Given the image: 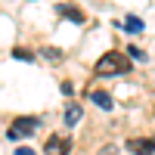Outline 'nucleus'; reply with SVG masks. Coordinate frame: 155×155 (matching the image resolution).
I'll list each match as a JSON object with an SVG mask.
<instances>
[{
    "mask_svg": "<svg viewBox=\"0 0 155 155\" xmlns=\"http://www.w3.org/2000/svg\"><path fill=\"white\" fill-rule=\"evenodd\" d=\"M130 71V59L124 53H106L96 62V74H127Z\"/></svg>",
    "mask_w": 155,
    "mask_h": 155,
    "instance_id": "1",
    "label": "nucleus"
},
{
    "mask_svg": "<svg viewBox=\"0 0 155 155\" xmlns=\"http://www.w3.org/2000/svg\"><path fill=\"white\" fill-rule=\"evenodd\" d=\"M127 149H130L134 155H152L155 152V140L152 137H134V140H127Z\"/></svg>",
    "mask_w": 155,
    "mask_h": 155,
    "instance_id": "4",
    "label": "nucleus"
},
{
    "mask_svg": "<svg viewBox=\"0 0 155 155\" xmlns=\"http://www.w3.org/2000/svg\"><path fill=\"white\" fill-rule=\"evenodd\" d=\"M12 56H16V59H25V62H31V59H34L31 50H22V47H19V50H12Z\"/></svg>",
    "mask_w": 155,
    "mask_h": 155,
    "instance_id": "9",
    "label": "nucleus"
},
{
    "mask_svg": "<svg viewBox=\"0 0 155 155\" xmlns=\"http://www.w3.org/2000/svg\"><path fill=\"white\" fill-rule=\"evenodd\" d=\"M37 127H41V121H37L34 115H25V118H16V121L9 124L6 137H9V140H25V137H31Z\"/></svg>",
    "mask_w": 155,
    "mask_h": 155,
    "instance_id": "2",
    "label": "nucleus"
},
{
    "mask_svg": "<svg viewBox=\"0 0 155 155\" xmlns=\"http://www.w3.org/2000/svg\"><path fill=\"white\" fill-rule=\"evenodd\" d=\"M99 155H118V152H115V146H106V149H102Z\"/></svg>",
    "mask_w": 155,
    "mask_h": 155,
    "instance_id": "11",
    "label": "nucleus"
},
{
    "mask_svg": "<svg viewBox=\"0 0 155 155\" xmlns=\"http://www.w3.org/2000/svg\"><path fill=\"white\" fill-rule=\"evenodd\" d=\"M90 99H93V102H96L99 109L112 112V96H109V93H102V90H93V93H90Z\"/></svg>",
    "mask_w": 155,
    "mask_h": 155,
    "instance_id": "5",
    "label": "nucleus"
},
{
    "mask_svg": "<svg viewBox=\"0 0 155 155\" xmlns=\"http://www.w3.org/2000/svg\"><path fill=\"white\" fill-rule=\"evenodd\" d=\"M65 121H68V124H78V121H81V106H68V109H65Z\"/></svg>",
    "mask_w": 155,
    "mask_h": 155,
    "instance_id": "7",
    "label": "nucleus"
},
{
    "mask_svg": "<svg viewBox=\"0 0 155 155\" xmlns=\"http://www.w3.org/2000/svg\"><path fill=\"white\" fill-rule=\"evenodd\" d=\"M16 155H34V149H28V146H19V149H16Z\"/></svg>",
    "mask_w": 155,
    "mask_h": 155,
    "instance_id": "10",
    "label": "nucleus"
},
{
    "mask_svg": "<svg viewBox=\"0 0 155 155\" xmlns=\"http://www.w3.org/2000/svg\"><path fill=\"white\" fill-rule=\"evenodd\" d=\"M124 28H127V31H143V22H140L137 16H130V19L124 22Z\"/></svg>",
    "mask_w": 155,
    "mask_h": 155,
    "instance_id": "8",
    "label": "nucleus"
},
{
    "mask_svg": "<svg viewBox=\"0 0 155 155\" xmlns=\"http://www.w3.org/2000/svg\"><path fill=\"white\" fill-rule=\"evenodd\" d=\"M44 152H47V155H68V152H71V140L56 134V137H50L47 143H44Z\"/></svg>",
    "mask_w": 155,
    "mask_h": 155,
    "instance_id": "3",
    "label": "nucleus"
},
{
    "mask_svg": "<svg viewBox=\"0 0 155 155\" xmlns=\"http://www.w3.org/2000/svg\"><path fill=\"white\" fill-rule=\"evenodd\" d=\"M59 16H65V19H71V22H84V16H81L74 6H62V3H59Z\"/></svg>",
    "mask_w": 155,
    "mask_h": 155,
    "instance_id": "6",
    "label": "nucleus"
}]
</instances>
